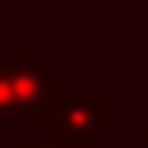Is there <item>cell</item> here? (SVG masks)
I'll return each mask as SVG.
<instances>
[{
  "mask_svg": "<svg viewBox=\"0 0 148 148\" xmlns=\"http://www.w3.org/2000/svg\"><path fill=\"white\" fill-rule=\"evenodd\" d=\"M31 138L59 145H100L114 138V97L110 93H73L62 90L31 121Z\"/></svg>",
  "mask_w": 148,
  "mask_h": 148,
  "instance_id": "obj_1",
  "label": "cell"
},
{
  "mask_svg": "<svg viewBox=\"0 0 148 148\" xmlns=\"http://www.w3.org/2000/svg\"><path fill=\"white\" fill-rule=\"evenodd\" d=\"M0 62L7 66L14 86V124H31L66 90V79L55 76L45 62H38L31 45H3Z\"/></svg>",
  "mask_w": 148,
  "mask_h": 148,
  "instance_id": "obj_2",
  "label": "cell"
},
{
  "mask_svg": "<svg viewBox=\"0 0 148 148\" xmlns=\"http://www.w3.org/2000/svg\"><path fill=\"white\" fill-rule=\"evenodd\" d=\"M0 121H14V86L3 62H0Z\"/></svg>",
  "mask_w": 148,
  "mask_h": 148,
  "instance_id": "obj_3",
  "label": "cell"
},
{
  "mask_svg": "<svg viewBox=\"0 0 148 148\" xmlns=\"http://www.w3.org/2000/svg\"><path fill=\"white\" fill-rule=\"evenodd\" d=\"M17 148H93V145H59V141H41V138H21Z\"/></svg>",
  "mask_w": 148,
  "mask_h": 148,
  "instance_id": "obj_4",
  "label": "cell"
},
{
  "mask_svg": "<svg viewBox=\"0 0 148 148\" xmlns=\"http://www.w3.org/2000/svg\"><path fill=\"white\" fill-rule=\"evenodd\" d=\"M141 148H148V124L141 127Z\"/></svg>",
  "mask_w": 148,
  "mask_h": 148,
  "instance_id": "obj_5",
  "label": "cell"
}]
</instances>
